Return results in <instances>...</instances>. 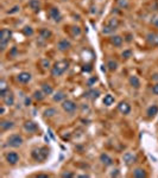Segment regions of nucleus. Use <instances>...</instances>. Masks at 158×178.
<instances>
[{"instance_id": "3", "label": "nucleus", "mask_w": 158, "mask_h": 178, "mask_svg": "<svg viewBox=\"0 0 158 178\" xmlns=\"http://www.w3.org/2000/svg\"><path fill=\"white\" fill-rule=\"evenodd\" d=\"M12 37V32L8 29H2L0 31V49L1 51H4L7 46V43L11 41Z\"/></svg>"}, {"instance_id": "39", "label": "nucleus", "mask_w": 158, "mask_h": 178, "mask_svg": "<svg viewBox=\"0 0 158 178\" xmlns=\"http://www.w3.org/2000/svg\"><path fill=\"white\" fill-rule=\"evenodd\" d=\"M42 67L44 69H49L50 68V62L48 59H42Z\"/></svg>"}, {"instance_id": "24", "label": "nucleus", "mask_w": 158, "mask_h": 178, "mask_svg": "<svg viewBox=\"0 0 158 178\" xmlns=\"http://www.w3.org/2000/svg\"><path fill=\"white\" fill-rule=\"evenodd\" d=\"M113 103H114V97H113V95H111V94L105 95V97H103V105L105 106H111Z\"/></svg>"}, {"instance_id": "22", "label": "nucleus", "mask_w": 158, "mask_h": 178, "mask_svg": "<svg viewBox=\"0 0 158 178\" xmlns=\"http://www.w3.org/2000/svg\"><path fill=\"white\" fill-rule=\"evenodd\" d=\"M42 90L44 92L45 95H51L54 93V88L49 83H42Z\"/></svg>"}, {"instance_id": "40", "label": "nucleus", "mask_w": 158, "mask_h": 178, "mask_svg": "<svg viewBox=\"0 0 158 178\" xmlns=\"http://www.w3.org/2000/svg\"><path fill=\"white\" fill-rule=\"evenodd\" d=\"M96 81H98V77H92V79L88 81V83H87V84H88L89 87H92V86H93V83H95Z\"/></svg>"}, {"instance_id": "23", "label": "nucleus", "mask_w": 158, "mask_h": 178, "mask_svg": "<svg viewBox=\"0 0 158 178\" xmlns=\"http://www.w3.org/2000/svg\"><path fill=\"white\" fill-rule=\"evenodd\" d=\"M66 97H67V94H66L64 92H57V93L54 95L52 99H54L55 102H61V101L63 102V101L66 100Z\"/></svg>"}, {"instance_id": "14", "label": "nucleus", "mask_w": 158, "mask_h": 178, "mask_svg": "<svg viewBox=\"0 0 158 178\" xmlns=\"http://www.w3.org/2000/svg\"><path fill=\"white\" fill-rule=\"evenodd\" d=\"M2 101H4V105H6V106H13L15 105V96H13V94L8 90L7 92V94L2 97Z\"/></svg>"}, {"instance_id": "16", "label": "nucleus", "mask_w": 158, "mask_h": 178, "mask_svg": "<svg viewBox=\"0 0 158 178\" xmlns=\"http://www.w3.org/2000/svg\"><path fill=\"white\" fill-rule=\"evenodd\" d=\"M100 162L105 165V166H111V165L113 164V159H112L107 153H102V154H101Z\"/></svg>"}, {"instance_id": "45", "label": "nucleus", "mask_w": 158, "mask_h": 178, "mask_svg": "<svg viewBox=\"0 0 158 178\" xmlns=\"http://www.w3.org/2000/svg\"><path fill=\"white\" fill-rule=\"evenodd\" d=\"M25 103H26V106H29L30 103H31V100H30V99H26V100H25Z\"/></svg>"}, {"instance_id": "1", "label": "nucleus", "mask_w": 158, "mask_h": 178, "mask_svg": "<svg viewBox=\"0 0 158 178\" xmlns=\"http://www.w3.org/2000/svg\"><path fill=\"white\" fill-rule=\"evenodd\" d=\"M69 68V62L63 59V61H59L57 63H55L51 68V75L55 76V77H58L61 75H63L67 70Z\"/></svg>"}, {"instance_id": "7", "label": "nucleus", "mask_w": 158, "mask_h": 178, "mask_svg": "<svg viewBox=\"0 0 158 178\" xmlns=\"http://www.w3.org/2000/svg\"><path fill=\"white\" fill-rule=\"evenodd\" d=\"M32 79V75L28 71H22L17 75V81L19 83H29Z\"/></svg>"}, {"instance_id": "25", "label": "nucleus", "mask_w": 158, "mask_h": 178, "mask_svg": "<svg viewBox=\"0 0 158 178\" xmlns=\"http://www.w3.org/2000/svg\"><path fill=\"white\" fill-rule=\"evenodd\" d=\"M107 68H108L109 71H115L118 69V62L114 61V59H109L107 62Z\"/></svg>"}, {"instance_id": "9", "label": "nucleus", "mask_w": 158, "mask_h": 178, "mask_svg": "<svg viewBox=\"0 0 158 178\" xmlns=\"http://www.w3.org/2000/svg\"><path fill=\"white\" fill-rule=\"evenodd\" d=\"M49 15L56 22V23H59L61 20H62V14L59 12V10H58L57 7H51L50 10H49Z\"/></svg>"}, {"instance_id": "30", "label": "nucleus", "mask_w": 158, "mask_h": 178, "mask_svg": "<svg viewBox=\"0 0 158 178\" xmlns=\"http://www.w3.org/2000/svg\"><path fill=\"white\" fill-rule=\"evenodd\" d=\"M114 31H115V29L111 28V26L107 25V24H106V25L103 26V29H102V33H103V35H111V33H113Z\"/></svg>"}, {"instance_id": "27", "label": "nucleus", "mask_w": 158, "mask_h": 178, "mask_svg": "<svg viewBox=\"0 0 158 178\" xmlns=\"http://www.w3.org/2000/svg\"><path fill=\"white\" fill-rule=\"evenodd\" d=\"M39 36H41L43 39H48V38L51 37V31L48 30V29H42V30L39 31Z\"/></svg>"}, {"instance_id": "4", "label": "nucleus", "mask_w": 158, "mask_h": 178, "mask_svg": "<svg viewBox=\"0 0 158 178\" xmlns=\"http://www.w3.org/2000/svg\"><path fill=\"white\" fill-rule=\"evenodd\" d=\"M23 143H24V139H23L22 136H19V134H12V136H10L8 139H7V145L11 146V147H13V149L20 147L23 145Z\"/></svg>"}, {"instance_id": "48", "label": "nucleus", "mask_w": 158, "mask_h": 178, "mask_svg": "<svg viewBox=\"0 0 158 178\" xmlns=\"http://www.w3.org/2000/svg\"><path fill=\"white\" fill-rule=\"evenodd\" d=\"M153 24H155V25H156V26L158 28V18L156 19V20H155V22H153Z\"/></svg>"}, {"instance_id": "32", "label": "nucleus", "mask_w": 158, "mask_h": 178, "mask_svg": "<svg viewBox=\"0 0 158 178\" xmlns=\"http://www.w3.org/2000/svg\"><path fill=\"white\" fill-rule=\"evenodd\" d=\"M55 114H57V110L55 109V108H48V109L44 112V115L48 116V118H51V116H54Z\"/></svg>"}, {"instance_id": "19", "label": "nucleus", "mask_w": 158, "mask_h": 178, "mask_svg": "<svg viewBox=\"0 0 158 178\" xmlns=\"http://www.w3.org/2000/svg\"><path fill=\"white\" fill-rule=\"evenodd\" d=\"M133 177L145 178V177H147V173H146V171H145L144 169H142V167H137V169L133 170Z\"/></svg>"}, {"instance_id": "28", "label": "nucleus", "mask_w": 158, "mask_h": 178, "mask_svg": "<svg viewBox=\"0 0 158 178\" xmlns=\"http://www.w3.org/2000/svg\"><path fill=\"white\" fill-rule=\"evenodd\" d=\"M100 94H101L100 90H98V89H96V90H95V89H92L89 93H87L88 97H90L92 100H96V99L100 96Z\"/></svg>"}, {"instance_id": "35", "label": "nucleus", "mask_w": 158, "mask_h": 178, "mask_svg": "<svg viewBox=\"0 0 158 178\" xmlns=\"http://www.w3.org/2000/svg\"><path fill=\"white\" fill-rule=\"evenodd\" d=\"M61 177H63V178H72V177H75V175H74L72 172H70V171H64V172H62Z\"/></svg>"}, {"instance_id": "47", "label": "nucleus", "mask_w": 158, "mask_h": 178, "mask_svg": "<svg viewBox=\"0 0 158 178\" xmlns=\"http://www.w3.org/2000/svg\"><path fill=\"white\" fill-rule=\"evenodd\" d=\"M79 177H82V178H88V177H89V176H88V175H80V176H79Z\"/></svg>"}, {"instance_id": "13", "label": "nucleus", "mask_w": 158, "mask_h": 178, "mask_svg": "<svg viewBox=\"0 0 158 178\" xmlns=\"http://www.w3.org/2000/svg\"><path fill=\"white\" fill-rule=\"evenodd\" d=\"M123 159H124V162H125V164L126 165H131L137 162V156L133 154V153H131V152H126V153L124 154Z\"/></svg>"}, {"instance_id": "26", "label": "nucleus", "mask_w": 158, "mask_h": 178, "mask_svg": "<svg viewBox=\"0 0 158 178\" xmlns=\"http://www.w3.org/2000/svg\"><path fill=\"white\" fill-rule=\"evenodd\" d=\"M33 99L37 100V101H43L45 99V94H44L43 90H36L33 93Z\"/></svg>"}, {"instance_id": "20", "label": "nucleus", "mask_w": 158, "mask_h": 178, "mask_svg": "<svg viewBox=\"0 0 158 178\" xmlns=\"http://www.w3.org/2000/svg\"><path fill=\"white\" fill-rule=\"evenodd\" d=\"M158 113V106L156 105H152V106H150L147 110H146V114H147V116L149 118H153V116H156Z\"/></svg>"}, {"instance_id": "29", "label": "nucleus", "mask_w": 158, "mask_h": 178, "mask_svg": "<svg viewBox=\"0 0 158 178\" xmlns=\"http://www.w3.org/2000/svg\"><path fill=\"white\" fill-rule=\"evenodd\" d=\"M119 24H120V22H119V19H116V18H112V19H109V22L107 23V25H109L111 28L115 29V30L118 29Z\"/></svg>"}, {"instance_id": "5", "label": "nucleus", "mask_w": 158, "mask_h": 178, "mask_svg": "<svg viewBox=\"0 0 158 178\" xmlns=\"http://www.w3.org/2000/svg\"><path fill=\"white\" fill-rule=\"evenodd\" d=\"M62 108L64 112H67V113H74L76 108H77V106H76V103L72 101V100H64L63 102H62Z\"/></svg>"}, {"instance_id": "11", "label": "nucleus", "mask_w": 158, "mask_h": 178, "mask_svg": "<svg viewBox=\"0 0 158 178\" xmlns=\"http://www.w3.org/2000/svg\"><path fill=\"white\" fill-rule=\"evenodd\" d=\"M118 110H119L121 114L127 115V114H129V112H131V106H129L127 102L121 101V102H119V105H118Z\"/></svg>"}, {"instance_id": "6", "label": "nucleus", "mask_w": 158, "mask_h": 178, "mask_svg": "<svg viewBox=\"0 0 158 178\" xmlns=\"http://www.w3.org/2000/svg\"><path fill=\"white\" fill-rule=\"evenodd\" d=\"M5 158H6V162L10 165H15L19 162V154L17 152H8V153H6Z\"/></svg>"}, {"instance_id": "33", "label": "nucleus", "mask_w": 158, "mask_h": 178, "mask_svg": "<svg viewBox=\"0 0 158 178\" xmlns=\"http://www.w3.org/2000/svg\"><path fill=\"white\" fill-rule=\"evenodd\" d=\"M116 2H118V5H119V7L120 8H127L129 7V1L127 0H116Z\"/></svg>"}, {"instance_id": "15", "label": "nucleus", "mask_w": 158, "mask_h": 178, "mask_svg": "<svg viewBox=\"0 0 158 178\" xmlns=\"http://www.w3.org/2000/svg\"><path fill=\"white\" fill-rule=\"evenodd\" d=\"M109 42H111V44H112V45H114V46H116V48H119V46H121V45H123V42H124V39H123V37H121V36L113 35V36L109 38Z\"/></svg>"}, {"instance_id": "2", "label": "nucleus", "mask_w": 158, "mask_h": 178, "mask_svg": "<svg viewBox=\"0 0 158 178\" xmlns=\"http://www.w3.org/2000/svg\"><path fill=\"white\" fill-rule=\"evenodd\" d=\"M49 156V149L48 147H36L31 152V157L36 162H44Z\"/></svg>"}, {"instance_id": "12", "label": "nucleus", "mask_w": 158, "mask_h": 178, "mask_svg": "<svg viewBox=\"0 0 158 178\" xmlns=\"http://www.w3.org/2000/svg\"><path fill=\"white\" fill-rule=\"evenodd\" d=\"M24 129L29 133H35L38 131V125L33 121H25L24 123Z\"/></svg>"}, {"instance_id": "36", "label": "nucleus", "mask_w": 158, "mask_h": 178, "mask_svg": "<svg viewBox=\"0 0 158 178\" xmlns=\"http://www.w3.org/2000/svg\"><path fill=\"white\" fill-rule=\"evenodd\" d=\"M121 56H123V58L127 59V58H129V57L132 56V51H131V50H125V51L121 54Z\"/></svg>"}, {"instance_id": "41", "label": "nucleus", "mask_w": 158, "mask_h": 178, "mask_svg": "<svg viewBox=\"0 0 158 178\" xmlns=\"http://www.w3.org/2000/svg\"><path fill=\"white\" fill-rule=\"evenodd\" d=\"M152 93L155 95H158V83H156L153 87H152Z\"/></svg>"}, {"instance_id": "38", "label": "nucleus", "mask_w": 158, "mask_h": 178, "mask_svg": "<svg viewBox=\"0 0 158 178\" xmlns=\"http://www.w3.org/2000/svg\"><path fill=\"white\" fill-rule=\"evenodd\" d=\"M19 10H20V7H19V6H15V7H12L10 11H7V14L17 13V12H19Z\"/></svg>"}, {"instance_id": "34", "label": "nucleus", "mask_w": 158, "mask_h": 178, "mask_svg": "<svg viewBox=\"0 0 158 178\" xmlns=\"http://www.w3.org/2000/svg\"><path fill=\"white\" fill-rule=\"evenodd\" d=\"M72 36H80L81 35V29L79 28V26H72Z\"/></svg>"}, {"instance_id": "42", "label": "nucleus", "mask_w": 158, "mask_h": 178, "mask_svg": "<svg viewBox=\"0 0 158 178\" xmlns=\"http://www.w3.org/2000/svg\"><path fill=\"white\" fill-rule=\"evenodd\" d=\"M118 176H119V170H118V169H114L113 172L111 173V177H118Z\"/></svg>"}, {"instance_id": "44", "label": "nucleus", "mask_w": 158, "mask_h": 178, "mask_svg": "<svg viewBox=\"0 0 158 178\" xmlns=\"http://www.w3.org/2000/svg\"><path fill=\"white\" fill-rule=\"evenodd\" d=\"M126 41H127V42L132 41V36H131V35H127V38H126Z\"/></svg>"}, {"instance_id": "46", "label": "nucleus", "mask_w": 158, "mask_h": 178, "mask_svg": "<svg viewBox=\"0 0 158 178\" xmlns=\"http://www.w3.org/2000/svg\"><path fill=\"white\" fill-rule=\"evenodd\" d=\"M0 113H1V115H2L4 113H5V108H4L2 106H1V108H0Z\"/></svg>"}, {"instance_id": "8", "label": "nucleus", "mask_w": 158, "mask_h": 178, "mask_svg": "<svg viewBox=\"0 0 158 178\" xmlns=\"http://www.w3.org/2000/svg\"><path fill=\"white\" fill-rule=\"evenodd\" d=\"M146 42L151 46H158V33H156V32H149L146 35Z\"/></svg>"}, {"instance_id": "21", "label": "nucleus", "mask_w": 158, "mask_h": 178, "mask_svg": "<svg viewBox=\"0 0 158 178\" xmlns=\"http://www.w3.org/2000/svg\"><path fill=\"white\" fill-rule=\"evenodd\" d=\"M129 82L134 89H139V87H140V81H139V79H138L137 76H131Z\"/></svg>"}, {"instance_id": "10", "label": "nucleus", "mask_w": 158, "mask_h": 178, "mask_svg": "<svg viewBox=\"0 0 158 178\" xmlns=\"http://www.w3.org/2000/svg\"><path fill=\"white\" fill-rule=\"evenodd\" d=\"M72 48V43L68 41V39H61L57 43V49L59 51H68L69 49Z\"/></svg>"}, {"instance_id": "43", "label": "nucleus", "mask_w": 158, "mask_h": 178, "mask_svg": "<svg viewBox=\"0 0 158 178\" xmlns=\"http://www.w3.org/2000/svg\"><path fill=\"white\" fill-rule=\"evenodd\" d=\"M36 177H38V178H48L49 176H48V175H43V173H39V175H37Z\"/></svg>"}, {"instance_id": "31", "label": "nucleus", "mask_w": 158, "mask_h": 178, "mask_svg": "<svg viewBox=\"0 0 158 178\" xmlns=\"http://www.w3.org/2000/svg\"><path fill=\"white\" fill-rule=\"evenodd\" d=\"M23 33L26 37H31L33 35V29L31 28V26H25V28L23 29Z\"/></svg>"}, {"instance_id": "18", "label": "nucleus", "mask_w": 158, "mask_h": 178, "mask_svg": "<svg viewBox=\"0 0 158 178\" xmlns=\"http://www.w3.org/2000/svg\"><path fill=\"white\" fill-rule=\"evenodd\" d=\"M13 127H15V123H13V121L2 120V121L0 123V128H1V131H8V129H11V128H13Z\"/></svg>"}, {"instance_id": "49", "label": "nucleus", "mask_w": 158, "mask_h": 178, "mask_svg": "<svg viewBox=\"0 0 158 178\" xmlns=\"http://www.w3.org/2000/svg\"><path fill=\"white\" fill-rule=\"evenodd\" d=\"M153 80H158V75H155V77H153Z\"/></svg>"}, {"instance_id": "37", "label": "nucleus", "mask_w": 158, "mask_h": 178, "mask_svg": "<svg viewBox=\"0 0 158 178\" xmlns=\"http://www.w3.org/2000/svg\"><path fill=\"white\" fill-rule=\"evenodd\" d=\"M92 70H93V68H92L90 64H83L82 65V71H85V72H90Z\"/></svg>"}, {"instance_id": "17", "label": "nucleus", "mask_w": 158, "mask_h": 178, "mask_svg": "<svg viewBox=\"0 0 158 178\" xmlns=\"http://www.w3.org/2000/svg\"><path fill=\"white\" fill-rule=\"evenodd\" d=\"M29 7L35 12V13L39 12V11H41V2H39V0H30Z\"/></svg>"}]
</instances>
